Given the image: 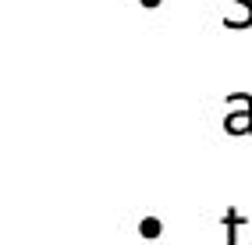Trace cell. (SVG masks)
Returning a JSON list of instances; mask_svg holds the SVG:
<instances>
[{
    "label": "cell",
    "instance_id": "cell-1",
    "mask_svg": "<svg viewBox=\"0 0 252 245\" xmlns=\"http://www.w3.org/2000/svg\"><path fill=\"white\" fill-rule=\"evenodd\" d=\"M224 132L227 135H249L252 132V100L245 103V110L227 114V118H224Z\"/></svg>",
    "mask_w": 252,
    "mask_h": 245
},
{
    "label": "cell",
    "instance_id": "cell-5",
    "mask_svg": "<svg viewBox=\"0 0 252 245\" xmlns=\"http://www.w3.org/2000/svg\"><path fill=\"white\" fill-rule=\"evenodd\" d=\"M142 7H149V11H153V7H160V0H142Z\"/></svg>",
    "mask_w": 252,
    "mask_h": 245
},
{
    "label": "cell",
    "instance_id": "cell-3",
    "mask_svg": "<svg viewBox=\"0 0 252 245\" xmlns=\"http://www.w3.org/2000/svg\"><path fill=\"white\" fill-rule=\"evenodd\" d=\"M231 4L242 7V18L234 25H227V29H252V0H231Z\"/></svg>",
    "mask_w": 252,
    "mask_h": 245
},
{
    "label": "cell",
    "instance_id": "cell-2",
    "mask_svg": "<svg viewBox=\"0 0 252 245\" xmlns=\"http://www.w3.org/2000/svg\"><path fill=\"white\" fill-rule=\"evenodd\" d=\"M224 227H227V245H238V235H242V227H249V217H242L238 210H227Z\"/></svg>",
    "mask_w": 252,
    "mask_h": 245
},
{
    "label": "cell",
    "instance_id": "cell-4",
    "mask_svg": "<svg viewBox=\"0 0 252 245\" xmlns=\"http://www.w3.org/2000/svg\"><path fill=\"white\" fill-rule=\"evenodd\" d=\"M139 231H142V238H160V231H163V224H160L157 217H146V220L139 224Z\"/></svg>",
    "mask_w": 252,
    "mask_h": 245
}]
</instances>
